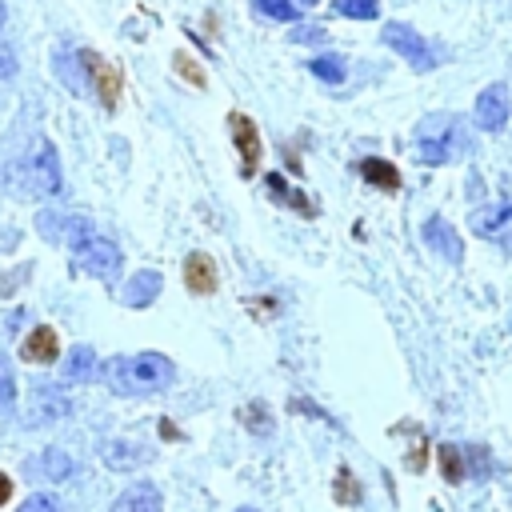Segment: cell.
<instances>
[{
  "mask_svg": "<svg viewBox=\"0 0 512 512\" xmlns=\"http://www.w3.org/2000/svg\"><path fill=\"white\" fill-rule=\"evenodd\" d=\"M172 380H176V364L160 352L112 356L104 364V384L116 396H152V392H164Z\"/></svg>",
  "mask_w": 512,
  "mask_h": 512,
  "instance_id": "obj_1",
  "label": "cell"
},
{
  "mask_svg": "<svg viewBox=\"0 0 512 512\" xmlns=\"http://www.w3.org/2000/svg\"><path fill=\"white\" fill-rule=\"evenodd\" d=\"M68 248H72L76 268L88 272V276H96V280H112V276L120 272V248H116V240L100 236L88 220H80V224L72 228Z\"/></svg>",
  "mask_w": 512,
  "mask_h": 512,
  "instance_id": "obj_2",
  "label": "cell"
},
{
  "mask_svg": "<svg viewBox=\"0 0 512 512\" xmlns=\"http://www.w3.org/2000/svg\"><path fill=\"white\" fill-rule=\"evenodd\" d=\"M20 192L24 196H56L64 188V176H60V160H56V148L48 140L36 144V152H28L20 160Z\"/></svg>",
  "mask_w": 512,
  "mask_h": 512,
  "instance_id": "obj_3",
  "label": "cell"
},
{
  "mask_svg": "<svg viewBox=\"0 0 512 512\" xmlns=\"http://www.w3.org/2000/svg\"><path fill=\"white\" fill-rule=\"evenodd\" d=\"M420 160L424 164H448L460 148V132H456V120L452 116H432L420 124Z\"/></svg>",
  "mask_w": 512,
  "mask_h": 512,
  "instance_id": "obj_4",
  "label": "cell"
},
{
  "mask_svg": "<svg viewBox=\"0 0 512 512\" xmlns=\"http://www.w3.org/2000/svg\"><path fill=\"white\" fill-rule=\"evenodd\" d=\"M384 44L392 48V52H400L416 72H428L432 64H436V56H432V44L416 32V28H408V24H384Z\"/></svg>",
  "mask_w": 512,
  "mask_h": 512,
  "instance_id": "obj_5",
  "label": "cell"
},
{
  "mask_svg": "<svg viewBox=\"0 0 512 512\" xmlns=\"http://www.w3.org/2000/svg\"><path fill=\"white\" fill-rule=\"evenodd\" d=\"M468 224H472V232H476V236L496 240L500 248H512V200H504V204H488V208H476Z\"/></svg>",
  "mask_w": 512,
  "mask_h": 512,
  "instance_id": "obj_6",
  "label": "cell"
},
{
  "mask_svg": "<svg viewBox=\"0 0 512 512\" xmlns=\"http://www.w3.org/2000/svg\"><path fill=\"white\" fill-rule=\"evenodd\" d=\"M228 132H232V144L240 152V168L244 176L256 172V160H260V132H256V120L244 116V112H232L228 116Z\"/></svg>",
  "mask_w": 512,
  "mask_h": 512,
  "instance_id": "obj_7",
  "label": "cell"
},
{
  "mask_svg": "<svg viewBox=\"0 0 512 512\" xmlns=\"http://www.w3.org/2000/svg\"><path fill=\"white\" fill-rule=\"evenodd\" d=\"M424 244H428L436 256H444L448 264H460V260H464V240H460V232H456L444 216H428V220H424Z\"/></svg>",
  "mask_w": 512,
  "mask_h": 512,
  "instance_id": "obj_8",
  "label": "cell"
},
{
  "mask_svg": "<svg viewBox=\"0 0 512 512\" xmlns=\"http://www.w3.org/2000/svg\"><path fill=\"white\" fill-rule=\"evenodd\" d=\"M72 404L56 384H36L32 388V404H28V424H52L60 416H68Z\"/></svg>",
  "mask_w": 512,
  "mask_h": 512,
  "instance_id": "obj_9",
  "label": "cell"
},
{
  "mask_svg": "<svg viewBox=\"0 0 512 512\" xmlns=\"http://www.w3.org/2000/svg\"><path fill=\"white\" fill-rule=\"evenodd\" d=\"M84 60H88V80H92V88H96L100 104H104V108H116L120 88H124L120 68H116V64H108V60H100V56H92V52H84Z\"/></svg>",
  "mask_w": 512,
  "mask_h": 512,
  "instance_id": "obj_10",
  "label": "cell"
},
{
  "mask_svg": "<svg viewBox=\"0 0 512 512\" xmlns=\"http://www.w3.org/2000/svg\"><path fill=\"white\" fill-rule=\"evenodd\" d=\"M508 88L504 84H488L480 96H476V124L484 128V132H496V128H504L508 124Z\"/></svg>",
  "mask_w": 512,
  "mask_h": 512,
  "instance_id": "obj_11",
  "label": "cell"
},
{
  "mask_svg": "<svg viewBox=\"0 0 512 512\" xmlns=\"http://www.w3.org/2000/svg\"><path fill=\"white\" fill-rule=\"evenodd\" d=\"M20 356H24L28 364H52V360L60 356V336H56V328H48V324H36V328L24 336V344H20Z\"/></svg>",
  "mask_w": 512,
  "mask_h": 512,
  "instance_id": "obj_12",
  "label": "cell"
},
{
  "mask_svg": "<svg viewBox=\"0 0 512 512\" xmlns=\"http://www.w3.org/2000/svg\"><path fill=\"white\" fill-rule=\"evenodd\" d=\"M184 284H188V292H196V296L216 292V264H212L208 252H192V256L184 260Z\"/></svg>",
  "mask_w": 512,
  "mask_h": 512,
  "instance_id": "obj_13",
  "label": "cell"
},
{
  "mask_svg": "<svg viewBox=\"0 0 512 512\" xmlns=\"http://www.w3.org/2000/svg\"><path fill=\"white\" fill-rule=\"evenodd\" d=\"M112 512H160V488L140 480V484H132V488H124L116 496Z\"/></svg>",
  "mask_w": 512,
  "mask_h": 512,
  "instance_id": "obj_14",
  "label": "cell"
},
{
  "mask_svg": "<svg viewBox=\"0 0 512 512\" xmlns=\"http://www.w3.org/2000/svg\"><path fill=\"white\" fill-rule=\"evenodd\" d=\"M156 296H160V272H152V268L136 272V276L128 280V288H124V304H128V308H148Z\"/></svg>",
  "mask_w": 512,
  "mask_h": 512,
  "instance_id": "obj_15",
  "label": "cell"
},
{
  "mask_svg": "<svg viewBox=\"0 0 512 512\" xmlns=\"http://www.w3.org/2000/svg\"><path fill=\"white\" fill-rule=\"evenodd\" d=\"M360 176H364L372 188H380V192H396V188H400L396 164H392V160H380V156H364V160H360Z\"/></svg>",
  "mask_w": 512,
  "mask_h": 512,
  "instance_id": "obj_16",
  "label": "cell"
},
{
  "mask_svg": "<svg viewBox=\"0 0 512 512\" xmlns=\"http://www.w3.org/2000/svg\"><path fill=\"white\" fill-rule=\"evenodd\" d=\"M96 376V352L88 344H76L68 356H64V380L68 384H84Z\"/></svg>",
  "mask_w": 512,
  "mask_h": 512,
  "instance_id": "obj_17",
  "label": "cell"
},
{
  "mask_svg": "<svg viewBox=\"0 0 512 512\" xmlns=\"http://www.w3.org/2000/svg\"><path fill=\"white\" fill-rule=\"evenodd\" d=\"M56 72H60V80H68V88H72V92H88V88H92L84 52H64V56H60V64H56Z\"/></svg>",
  "mask_w": 512,
  "mask_h": 512,
  "instance_id": "obj_18",
  "label": "cell"
},
{
  "mask_svg": "<svg viewBox=\"0 0 512 512\" xmlns=\"http://www.w3.org/2000/svg\"><path fill=\"white\" fill-rule=\"evenodd\" d=\"M308 72H312L316 80H324V84H340V80L348 76V68H344V60H340L336 52H324V56H312V60H308Z\"/></svg>",
  "mask_w": 512,
  "mask_h": 512,
  "instance_id": "obj_19",
  "label": "cell"
},
{
  "mask_svg": "<svg viewBox=\"0 0 512 512\" xmlns=\"http://www.w3.org/2000/svg\"><path fill=\"white\" fill-rule=\"evenodd\" d=\"M104 460H108V468H136V464L144 460V448H140V444L112 440V444L104 448Z\"/></svg>",
  "mask_w": 512,
  "mask_h": 512,
  "instance_id": "obj_20",
  "label": "cell"
},
{
  "mask_svg": "<svg viewBox=\"0 0 512 512\" xmlns=\"http://www.w3.org/2000/svg\"><path fill=\"white\" fill-rule=\"evenodd\" d=\"M332 12L348 16V20H376L380 16V0H332Z\"/></svg>",
  "mask_w": 512,
  "mask_h": 512,
  "instance_id": "obj_21",
  "label": "cell"
},
{
  "mask_svg": "<svg viewBox=\"0 0 512 512\" xmlns=\"http://www.w3.org/2000/svg\"><path fill=\"white\" fill-rule=\"evenodd\" d=\"M264 184L272 188V196H276L280 204H292L296 212H304V216H312V204H308V200H304V196H300L296 188H288V184H284V176H276V172H272V176H268Z\"/></svg>",
  "mask_w": 512,
  "mask_h": 512,
  "instance_id": "obj_22",
  "label": "cell"
},
{
  "mask_svg": "<svg viewBox=\"0 0 512 512\" xmlns=\"http://www.w3.org/2000/svg\"><path fill=\"white\" fill-rule=\"evenodd\" d=\"M40 472H44L48 480H64V476H72V460H68L60 448H48V452L40 456Z\"/></svg>",
  "mask_w": 512,
  "mask_h": 512,
  "instance_id": "obj_23",
  "label": "cell"
},
{
  "mask_svg": "<svg viewBox=\"0 0 512 512\" xmlns=\"http://www.w3.org/2000/svg\"><path fill=\"white\" fill-rule=\"evenodd\" d=\"M252 8L268 20H280V24H292L296 20V4L292 0H252Z\"/></svg>",
  "mask_w": 512,
  "mask_h": 512,
  "instance_id": "obj_24",
  "label": "cell"
},
{
  "mask_svg": "<svg viewBox=\"0 0 512 512\" xmlns=\"http://www.w3.org/2000/svg\"><path fill=\"white\" fill-rule=\"evenodd\" d=\"M12 404H16V372H12V364L0 356V416H8Z\"/></svg>",
  "mask_w": 512,
  "mask_h": 512,
  "instance_id": "obj_25",
  "label": "cell"
},
{
  "mask_svg": "<svg viewBox=\"0 0 512 512\" xmlns=\"http://www.w3.org/2000/svg\"><path fill=\"white\" fill-rule=\"evenodd\" d=\"M440 472L448 484H460L464 480V468H460V448L456 444H440Z\"/></svg>",
  "mask_w": 512,
  "mask_h": 512,
  "instance_id": "obj_26",
  "label": "cell"
},
{
  "mask_svg": "<svg viewBox=\"0 0 512 512\" xmlns=\"http://www.w3.org/2000/svg\"><path fill=\"white\" fill-rule=\"evenodd\" d=\"M16 512H60V500H56V496H48V492H36V496H28Z\"/></svg>",
  "mask_w": 512,
  "mask_h": 512,
  "instance_id": "obj_27",
  "label": "cell"
},
{
  "mask_svg": "<svg viewBox=\"0 0 512 512\" xmlns=\"http://www.w3.org/2000/svg\"><path fill=\"white\" fill-rule=\"evenodd\" d=\"M16 76V52L12 44H0V80H12Z\"/></svg>",
  "mask_w": 512,
  "mask_h": 512,
  "instance_id": "obj_28",
  "label": "cell"
},
{
  "mask_svg": "<svg viewBox=\"0 0 512 512\" xmlns=\"http://www.w3.org/2000/svg\"><path fill=\"white\" fill-rule=\"evenodd\" d=\"M176 64H180V72H184V76H192V84H204V72H200L196 64H188V56H184V52H176Z\"/></svg>",
  "mask_w": 512,
  "mask_h": 512,
  "instance_id": "obj_29",
  "label": "cell"
},
{
  "mask_svg": "<svg viewBox=\"0 0 512 512\" xmlns=\"http://www.w3.org/2000/svg\"><path fill=\"white\" fill-rule=\"evenodd\" d=\"M340 500L356 504V484H348V472H340Z\"/></svg>",
  "mask_w": 512,
  "mask_h": 512,
  "instance_id": "obj_30",
  "label": "cell"
},
{
  "mask_svg": "<svg viewBox=\"0 0 512 512\" xmlns=\"http://www.w3.org/2000/svg\"><path fill=\"white\" fill-rule=\"evenodd\" d=\"M296 40H324V28H296Z\"/></svg>",
  "mask_w": 512,
  "mask_h": 512,
  "instance_id": "obj_31",
  "label": "cell"
},
{
  "mask_svg": "<svg viewBox=\"0 0 512 512\" xmlns=\"http://www.w3.org/2000/svg\"><path fill=\"white\" fill-rule=\"evenodd\" d=\"M8 496H12V480H8V476H4V472H0V504H4V500H8Z\"/></svg>",
  "mask_w": 512,
  "mask_h": 512,
  "instance_id": "obj_32",
  "label": "cell"
},
{
  "mask_svg": "<svg viewBox=\"0 0 512 512\" xmlns=\"http://www.w3.org/2000/svg\"><path fill=\"white\" fill-rule=\"evenodd\" d=\"M296 4H304V8H312V4H320V0H296Z\"/></svg>",
  "mask_w": 512,
  "mask_h": 512,
  "instance_id": "obj_33",
  "label": "cell"
},
{
  "mask_svg": "<svg viewBox=\"0 0 512 512\" xmlns=\"http://www.w3.org/2000/svg\"><path fill=\"white\" fill-rule=\"evenodd\" d=\"M4 16H8V12H4V4H0V28H4Z\"/></svg>",
  "mask_w": 512,
  "mask_h": 512,
  "instance_id": "obj_34",
  "label": "cell"
},
{
  "mask_svg": "<svg viewBox=\"0 0 512 512\" xmlns=\"http://www.w3.org/2000/svg\"><path fill=\"white\" fill-rule=\"evenodd\" d=\"M236 512H256V508H248V504H244V508H236Z\"/></svg>",
  "mask_w": 512,
  "mask_h": 512,
  "instance_id": "obj_35",
  "label": "cell"
}]
</instances>
